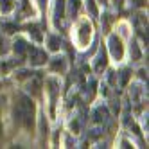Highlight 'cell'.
Here are the masks:
<instances>
[{"label": "cell", "mask_w": 149, "mask_h": 149, "mask_svg": "<svg viewBox=\"0 0 149 149\" xmlns=\"http://www.w3.org/2000/svg\"><path fill=\"white\" fill-rule=\"evenodd\" d=\"M79 9V0H68V15L74 16Z\"/></svg>", "instance_id": "13"}, {"label": "cell", "mask_w": 149, "mask_h": 149, "mask_svg": "<svg viewBox=\"0 0 149 149\" xmlns=\"http://www.w3.org/2000/svg\"><path fill=\"white\" fill-rule=\"evenodd\" d=\"M90 24L88 22H83L81 27H79V41H81V45H88V38H90Z\"/></svg>", "instance_id": "5"}, {"label": "cell", "mask_w": 149, "mask_h": 149, "mask_svg": "<svg viewBox=\"0 0 149 149\" xmlns=\"http://www.w3.org/2000/svg\"><path fill=\"white\" fill-rule=\"evenodd\" d=\"M40 86H41V77L40 76H31V81L27 83V90L33 93H40Z\"/></svg>", "instance_id": "6"}, {"label": "cell", "mask_w": 149, "mask_h": 149, "mask_svg": "<svg viewBox=\"0 0 149 149\" xmlns=\"http://www.w3.org/2000/svg\"><path fill=\"white\" fill-rule=\"evenodd\" d=\"M11 7H13L11 0H0V9H2V11H9Z\"/></svg>", "instance_id": "18"}, {"label": "cell", "mask_w": 149, "mask_h": 149, "mask_svg": "<svg viewBox=\"0 0 149 149\" xmlns=\"http://www.w3.org/2000/svg\"><path fill=\"white\" fill-rule=\"evenodd\" d=\"M0 29H4L6 33H15L16 25H13V24H0Z\"/></svg>", "instance_id": "19"}, {"label": "cell", "mask_w": 149, "mask_h": 149, "mask_svg": "<svg viewBox=\"0 0 149 149\" xmlns=\"http://www.w3.org/2000/svg\"><path fill=\"white\" fill-rule=\"evenodd\" d=\"M86 7H88V11H90L92 16H97V7H95L93 0H86Z\"/></svg>", "instance_id": "17"}, {"label": "cell", "mask_w": 149, "mask_h": 149, "mask_svg": "<svg viewBox=\"0 0 149 149\" xmlns=\"http://www.w3.org/2000/svg\"><path fill=\"white\" fill-rule=\"evenodd\" d=\"M97 2H99V4H102V6H106V4H108V0H97Z\"/></svg>", "instance_id": "22"}, {"label": "cell", "mask_w": 149, "mask_h": 149, "mask_svg": "<svg viewBox=\"0 0 149 149\" xmlns=\"http://www.w3.org/2000/svg\"><path fill=\"white\" fill-rule=\"evenodd\" d=\"M0 136H2V124H0Z\"/></svg>", "instance_id": "23"}, {"label": "cell", "mask_w": 149, "mask_h": 149, "mask_svg": "<svg viewBox=\"0 0 149 149\" xmlns=\"http://www.w3.org/2000/svg\"><path fill=\"white\" fill-rule=\"evenodd\" d=\"M15 52L18 56H24L25 52H27V43H25V40H22V38H18L16 41H15Z\"/></svg>", "instance_id": "9"}, {"label": "cell", "mask_w": 149, "mask_h": 149, "mask_svg": "<svg viewBox=\"0 0 149 149\" xmlns=\"http://www.w3.org/2000/svg\"><path fill=\"white\" fill-rule=\"evenodd\" d=\"M59 47H61V38L59 36H49V49L58 50Z\"/></svg>", "instance_id": "11"}, {"label": "cell", "mask_w": 149, "mask_h": 149, "mask_svg": "<svg viewBox=\"0 0 149 149\" xmlns=\"http://www.w3.org/2000/svg\"><path fill=\"white\" fill-rule=\"evenodd\" d=\"M95 70L97 72H102V68L106 67V50L104 49H101L99 50V54H97V58H95Z\"/></svg>", "instance_id": "7"}, {"label": "cell", "mask_w": 149, "mask_h": 149, "mask_svg": "<svg viewBox=\"0 0 149 149\" xmlns=\"http://www.w3.org/2000/svg\"><path fill=\"white\" fill-rule=\"evenodd\" d=\"M27 31H29V34L33 36L36 41H41V34H40V29L36 27V25H29L27 27Z\"/></svg>", "instance_id": "14"}, {"label": "cell", "mask_w": 149, "mask_h": 149, "mask_svg": "<svg viewBox=\"0 0 149 149\" xmlns=\"http://www.w3.org/2000/svg\"><path fill=\"white\" fill-rule=\"evenodd\" d=\"M106 120H108V110L102 108V106L95 108L93 113H92V122H95V124H104Z\"/></svg>", "instance_id": "4"}, {"label": "cell", "mask_w": 149, "mask_h": 149, "mask_svg": "<svg viewBox=\"0 0 149 149\" xmlns=\"http://www.w3.org/2000/svg\"><path fill=\"white\" fill-rule=\"evenodd\" d=\"M131 2H133L135 6H142V4H144V0H131Z\"/></svg>", "instance_id": "20"}, {"label": "cell", "mask_w": 149, "mask_h": 149, "mask_svg": "<svg viewBox=\"0 0 149 149\" xmlns=\"http://www.w3.org/2000/svg\"><path fill=\"white\" fill-rule=\"evenodd\" d=\"M27 52H29V61L31 65H43V63L47 61V54L41 49H36V47H29L27 45Z\"/></svg>", "instance_id": "3"}, {"label": "cell", "mask_w": 149, "mask_h": 149, "mask_svg": "<svg viewBox=\"0 0 149 149\" xmlns=\"http://www.w3.org/2000/svg\"><path fill=\"white\" fill-rule=\"evenodd\" d=\"M131 59H133V61H138V59H140V50H138L136 43H131Z\"/></svg>", "instance_id": "15"}, {"label": "cell", "mask_w": 149, "mask_h": 149, "mask_svg": "<svg viewBox=\"0 0 149 149\" xmlns=\"http://www.w3.org/2000/svg\"><path fill=\"white\" fill-rule=\"evenodd\" d=\"M0 52H4V41L0 40Z\"/></svg>", "instance_id": "21"}, {"label": "cell", "mask_w": 149, "mask_h": 149, "mask_svg": "<svg viewBox=\"0 0 149 149\" xmlns=\"http://www.w3.org/2000/svg\"><path fill=\"white\" fill-rule=\"evenodd\" d=\"M115 2H120V0H115Z\"/></svg>", "instance_id": "24"}, {"label": "cell", "mask_w": 149, "mask_h": 149, "mask_svg": "<svg viewBox=\"0 0 149 149\" xmlns=\"http://www.w3.org/2000/svg\"><path fill=\"white\" fill-rule=\"evenodd\" d=\"M67 67V63H65V58H61V56H56L54 59L50 61V68L54 70V72H63Z\"/></svg>", "instance_id": "8"}, {"label": "cell", "mask_w": 149, "mask_h": 149, "mask_svg": "<svg viewBox=\"0 0 149 149\" xmlns=\"http://www.w3.org/2000/svg\"><path fill=\"white\" fill-rule=\"evenodd\" d=\"M63 9H65V0H56V25H59V18L63 16Z\"/></svg>", "instance_id": "10"}, {"label": "cell", "mask_w": 149, "mask_h": 149, "mask_svg": "<svg viewBox=\"0 0 149 149\" xmlns=\"http://www.w3.org/2000/svg\"><path fill=\"white\" fill-rule=\"evenodd\" d=\"M18 63H20L18 59H16V61H4V63H0V72H2V74H6L9 68H13L15 65H18Z\"/></svg>", "instance_id": "12"}, {"label": "cell", "mask_w": 149, "mask_h": 149, "mask_svg": "<svg viewBox=\"0 0 149 149\" xmlns=\"http://www.w3.org/2000/svg\"><path fill=\"white\" fill-rule=\"evenodd\" d=\"M15 122L27 127L34 126V102L25 95L18 93L16 95V102H15Z\"/></svg>", "instance_id": "1"}, {"label": "cell", "mask_w": 149, "mask_h": 149, "mask_svg": "<svg viewBox=\"0 0 149 149\" xmlns=\"http://www.w3.org/2000/svg\"><path fill=\"white\" fill-rule=\"evenodd\" d=\"M108 45H110V52H111V56H113L117 61L122 59V56H124V47H122L120 38H119V36H115V34H111V36H110V40H108Z\"/></svg>", "instance_id": "2"}, {"label": "cell", "mask_w": 149, "mask_h": 149, "mask_svg": "<svg viewBox=\"0 0 149 149\" xmlns=\"http://www.w3.org/2000/svg\"><path fill=\"white\" fill-rule=\"evenodd\" d=\"M127 79H130V72L127 70H122L119 74V83H120V86H124V84L127 83Z\"/></svg>", "instance_id": "16"}]
</instances>
